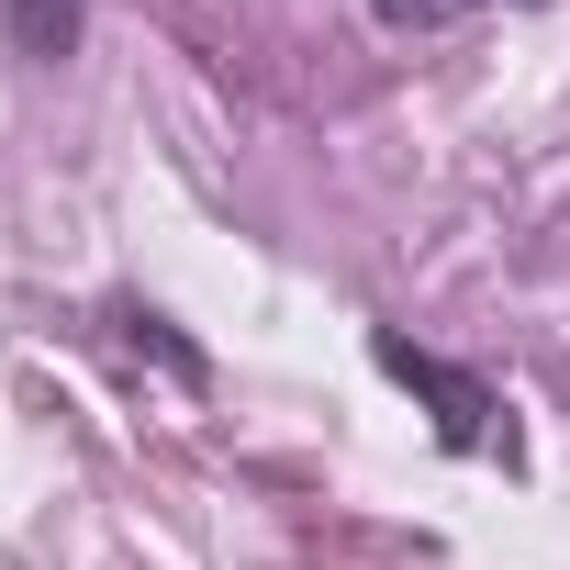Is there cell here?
Instances as JSON below:
<instances>
[{"instance_id":"2","label":"cell","mask_w":570,"mask_h":570,"mask_svg":"<svg viewBox=\"0 0 570 570\" xmlns=\"http://www.w3.org/2000/svg\"><path fill=\"white\" fill-rule=\"evenodd\" d=\"M0 23H12L23 57H68L79 46V0H0Z\"/></svg>"},{"instance_id":"1","label":"cell","mask_w":570,"mask_h":570,"mask_svg":"<svg viewBox=\"0 0 570 570\" xmlns=\"http://www.w3.org/2000/svg\"><path fill=\"white\" fill-rule=\"evenodd\" d=\"M370 358H381V370H392V381L436 414V436H448L459 459H492V448H503V425H492L503 403H492L470 370H448V358H425V347H403V336H370Z\"/></svg>"},{"instance_id":"3","label":"cell","mask_w":570,"mask_h":570,"mask_svg":"<svg viewBox=\"0 0 570 570\" xmlns=\"http://www.w3.org/2000/svg\"><path fill=\"white\" fill-rule=\"evenodd\" d=\"M370 12H381L392 35H448V23H470V12H503V0H370Z\"/></svg>"}]
</instances>
